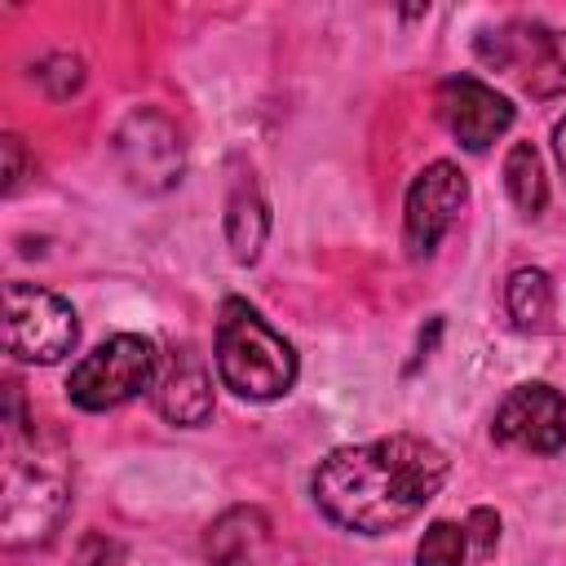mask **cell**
Wrapping results in <instances>:
<instances>
[{
    "mask_svg": "<svg viewBox=\"0 0 566 566\" xmlns=\"http://www.w3.org/2000/svg\"><path fill=\"white\" fill-rule=\"evenodd\" d=\"M159 376V354L146 336L137 332H119L111 340H102L97 349H88L71 376H66V394L80 411H111L124 407L128 398L146 394Z\"/></svg>",
    "mask_w": 566,
    "mask_h": 566,
    "instance_id": "obj_3",
    "label": "cell"
},
{
    "mask_svg": "<svg viewBox=\"0 0 566 566\" xmlns=\"http://www.w3.org/2000/svg\"><path fill=\"white\" fill-rule=\"evenodd\" d=\"M150 398L159 407L164 420L172 424H203L212 416V376H208V363L190 349V345H172L164 358H159V376L150 385Z\"/></svg>",
    "mask_w": 566,
    "mask_h": 566,
    "instance_id": "obj_10",
    "label": "cell"
},
{
    "mask_svg": "<svg viewBox=\"0 0 566 566\" xmlns=\"http://www.w3.org/2000/svg\"><path fill=\"white\" fill-rule=\"evenodd\" d=\"M464 203H469V181H464V172L455 164L438 159V164L420 168L411 190H407V208H402V243H407V252L416 261L429 256L442 243V234L455 226Z\"/></svg>",
    "mask_w": 566,
    "mask_h": 566,
    "instance_id": "obj_6",
    "label": "cell"
},
{
    "mask_svg": "<svg viewBox=\"0 0 566 566\" xmlns=\"http://www.w3.org/2000/svg\"><path fill=\"white\" fill-rule=\"evenodd\" d=\"M469 535L455 522H433L416 544V566H464Z\"/></svg>",
    "mask_w": 566,
    "mask_h": 566,
    "instance_id": "obj_16",
    "label": "cell"
},
{
    "mask_svg": "<svg viewBox=\"0 0 566 566\" xmlns=\"http://www.w3.org/2000/svg\"><path fill=\"white\" fill-rule=\"evenodd\" d=\"M119 544L115 539H106V535H88L84 544H80V553H75V566H119Z\"/></svg>",
    "mask_w": 566,
    "mask_h": 566,
    "instance_id": "obj_18",
    "label": "cell"
},
{
    "mask_svg": "<svg viewBox=\"0 0 566 566\" xmlns=\"http://www.w3.org/2000/svg\"><path fill=\"white\" fill-rule=\"evenodd\" d=\"M504 305L513 327L522 332H539L553 318V283L544 270H513L504 283Z\"/></svg>",
    "mask_w": 566,
    "mask_h": 566,
    "instance_id": "obj_13",
    "label": "cell"
},
{
    "mask_svg": "<svg viewBox=\"0 0 566 566\" xmlns=\"http://www.w3.org/2000/svg\"><path fill=\"white\" fill-rule=\"evenodd\" d=\"M491 438L517 451L553 455L566 447V398L553 385H517L491 420Z\"/></svg>",
    "mask_w": 566,
    "mask_h": 566,
    "instance_id": "obj_7",
    "label": "cell"
},
{
    "mask_svg": "<svg viewBox=\"0 0 566 566\" xmlns=\"http://www.w3.org/2000/svg\"><path fill=\"white\" fill-rule=\"evenodd\" d=\"M115 155H119L124 177L146 195L177 186L181 164H186L177 124L159 111H133L115 133Z\"/></svg>",
    "mask_w": 566,
    "mask_h": 566,
    "instance_id": "obj_5",
    "label": "cell"
},
{
    "mask_svg": "<svg viewBox=\"0 0 566 566\" xmlns=\"http://www.w3.org/2000/svg\"><path fill=\"white\" fill-rule=\"evenodd\" d=\"M522 88L531 97H553V93H566V31H548L539 27L526 62H522Z\"/></svg>",
    "mask_w": 566,
    "mask_h": 566,
    "instance_id": "obj_14",
    "label": "cell"
},
{
    "mask_svg": "<svg viewBox=\"0 0 566 566\" xmlns=\"http://www.w3.org/2000/svg\"><path fill=\"white\" fill-rule=\"evenodd\" d=\"M80 336L71 301L35 283L4 287V349L18 363H57Z\"/></svg>",
    "mask_w": 566,
    "mask_h": 566,
    "instance_id": "obj_4",
    "label": "cell"
},
{
    "mask_svg": "<svg viewBox=\"0 0 566 566\" xmlns=\"http://www.w3.org/2000/svg\"><path fill=\"white\" fill-rule=\"evenodd\" d=\"M208 557H212V566H283L274 526L252 504L226 509L208 526Z\"/></svg>",
    "mask_w": 566,
    "mask_h": 566,
    "instance_id": "obj_11",
    "label": "cell"
},
{
    "mask_svg": "<svg viewBox=\"0 0 566 566\" xmlns=\"http://www.w3.org/2000/svg\"><path fill=\"white\" fill-rule=\"evenodd\" d=\"M217 371L239 398L270 402L296 385V354L248 301L226 296L217 314Z\"/></svg>",
    "mask_w": 566,
    "mask_h": 566,
    "instance_id": "obj_2",
    "label": "cell"
},
{
    "mask_svg": "<svg viewBox=\"0 0 566 566\" xmlns=\"http://www.w3.org/2000/svg\"><path fill=\"white\" fill-rule=\"evenodd\" d=\"M66 513V482L49 469H22L18 460L4 473V539L35 544L57 531Z\"/></svg>",
    "mask_w": 566,
    "mask_h": 566,
    "instance_id": "obj_9",
    "label": "cell"
},
{
    "mask_svg": "<svg viewBox=\"0 0 566 566\" xmlns=\"http://www.w3.org/2000/svg\"><path fill=\"white\" fill-rule=\"evenodd\" d=\"M447 482V455L416 433H389L358 447H336L314 469V504L327 522L385 535L411 522Z\"/></svg>",
    "mask_w": 566,
    "mask_h": 566,
    "instance_id": "obj_1",
    "label": "cell"
},
{
    "mask_svg": "<svg viewBox=\"0 0 566 566\" xmlns=\"http://www.w3.org/2000/svg\"><path fill=\"white\" fill-rule=\"evenodd\" d=\"M464 535H469V553H473V566H495V544H500V517L491 509H473L469 522H464Z\"/></svg>",
    "mask_w": 566,
    "mask_h": 566,
    "instance_id": "obj_17",
    "label": "cell"
},
{
    "mask_svg": "<svg viewBox=\"0 0 566 566\" xmlns=\"http://www.w3.org/2000/svg\"><path fill=\"white\" fill-rule=\"evenodd\" d=\"M433 111L442 119V128L464 146V150H486L495 137L509 133L513 124V106L509 97H500L491 84L473 80V75H451L438 84Z\"/></svg>",
    "mask_w": 566,
    "mask_h": 566,
    "instance_id": "obj_8",
    "label": "cell"
},
{
    "mask_svg": "<svg viewBox=\"0 0 566 566\" xmlns=\"http://www.w3.org/2000/svg\"><path fill=\"white\" fill-rule=\"evenodd\" d=\"M504 186H509V199L526 212V217H539L544 203H548V181H544V164H539V150L531 142H513L509 159H504Z\"/></svg>",
    "mask_w": 566,
    "mask_h": 566,
    "instance_id": "obj_15",
    "label": "cell"
},
{
    "mask_svg": "<svg viewBox=\"0 0 566 566\" xmlns=\"http://www.w3.org/2000/svg\"><path fill=\"white\" fill-rule=\"evenodd\" d=\"M22 181V137H4V190H13Z\"/></svg>",
    "mask_w": 566,
    "mask_h": 566,
    "instance_id": "obj_19",
    "label": "cell"
},
{
    "mask_svg": "<svg viewBox=\"0 0 566 566\" xmlns=\"http://www.w3.org/2000/svg\"><path fill=\"white\" fill-rule=\"evenodd\" d=\"M553 150H557V164H562V172H566V119L553 128Z\"/></svg>",
    "mask_w": 566,
    "mask_h": 566,
    "instance_id": "obj_20",
    "label": "cell"
},
{
    "mask_svg": "<svg viewBox=\"0 0 566 566\" xmlns=\"http://www.w3.org/2000/svg\"><path fill=\"white\" fill-rule=\"evenodd\" d=\"M265 230H270V217H265V203H261L256 186L239 181L230 203H226V239H230L234 261H256L261 243H265Z\"/></svg>",
    "mask_w": 566,
    "mask_h": 566,
    "instance_id": "obj_12",
    "label": "cell"
}]
</instances>
